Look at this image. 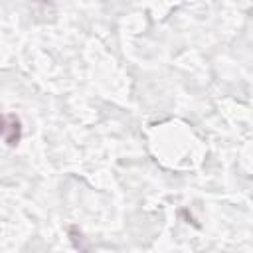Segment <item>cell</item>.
Listing matches in <instances>:
<instances>
[{"instance_id":"obj_1","label":"cell","mask_w":253,"mask_h":253,"mask_svg":"<svg viewBox=\"0 0 253 253\" xmlns=\"http://www.w3.org/2000/svg\"><path fill=\"white\" fill-rule=\"evenodd\" d=\"M0 136L6 140L8 146H16L22 138V123L20 119L10 113V115H2L0 113Z\"/></svg>"}]
</instances>
